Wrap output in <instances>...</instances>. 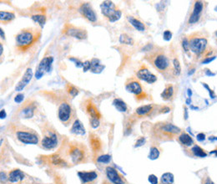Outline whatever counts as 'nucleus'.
<instances>
[{"mask_svg":"<svg viewBox=\"0 0 217 184\" xmlns=\"http://www.w3.org/2000/svg\"><path fill=\"white\" fill-rule=\"evenodd\" d=\"M42 32L35 27L24 28L15 35V50L18 54H27L39 43Z\"/></svg>","mask_w":217,"mask_h":184,"instance_id":"obj_1","label":"nucleus"},{"mask_svg":"<svg viewBox=\"0 0 217 184\" xmlns=\"http://www.w3.org/2000/svg\"><path fill=\"white\" fill-rule=\"evenodd\" d=\"M7 133L17 142L23 145H37L41 140L36 131L18 122L8 123Z\"/></svg>","mask_w":217,"mask_h":184,"instance_id":"obj_2","label":"nucleus"},{"mask_svg":"<svg viewBox=\"0 0 217 184\" xmlns=\"http://www.w3.org/2000/svg\"><path fill=\"white\" fill-rule=\"evenodd\" d=\"M145 59L152 65V66L167 79L174 77L175 72L171 66L169 58L162 50H155L145 56Z\"/></svg>","mask_w":217,"mask_h":184,"instance_id":"obj_3","label":"nucleus"},{"mask_svg":"<svg viewBox=\"0 0 217 184\" xmlns=\"http://www.w3.org/2000/svg\"><path fill=\"white\" fill-rule=\"evenodd\" d=\"M67 157L74 165L87 163L90 160V152L87 147L82 142L70 141L65 145Z\"/></svg>","mask_w":217,"mask_h":184,"instance_id":"obj_4","label":"nucleus"},{"mask_svg":"<svg viewBox=\"0 0 217 184\" xmlns=\"http://www.w3.org/2000/svg\"><path fill=\"white\" fill-rule=\"evenodd\" d=\"M50 100L51 101L58 103V118L59 122L65 126L69 125L73 122V120L75 118V111L72 107L69 100L66 96L62 95L59 98L55 95H50Z\"/></svg>","mask_w":217,"mask_h":184,"instance_id":"obj_5","label":"nucleus"},{"mask_svg":"<svg viewBox=\"0 0 217 184\" xmlns=\"http://www.w3.org/2000/svg\"><path fill=\"white\" fill-rule=\"evenodd\" d=\"M39 127L42 132L40 147L47 151L55 149L59 146V136L54 127L48 121H43Z\"/></svg>","mask_w":217,"mask_h":184,"instance_id":"obj_6","label":"nucleus"},{"mask_svg":"<svg viewBox=\"0 0 217 184\" xmlns=\"http://www.w3.org/2000/svg\"><path fill=\"white\" fill-rule=\"evenodd\" d=\"M152 132L157 140L172 141L181 132V130L170 122H158L153 127Z\"/></svg>","mask_w":217,"mask_h":184,"instance_id":"obj_7","label":"nucleus"},{"mask_svg":"<svg viewBox=\"0 0 217 184\" xmlns=\"http://www.w3.org/2000/svg\"><path fill=\"white\" fill-rule=\"evenodd\" d=\"M41 157V162L44 165H48L51 167L55 168H66V167H71L70 163L67 161V155L65 152V147L64 145V151L60 152L59 150L58 152L52 153L50 155H45V156H40Z\"/></svg>","mask_w":217,"mask_h":184,"instance_id":"obj_8","label":"nucleus"},{"mask_svg":"<svg viewBox=\"0 0 217 184\" xmlns=\"http://www.w3.org/2000/svg\"><path fill=\"white\" fill-rule=\"evenodd\" d=\"M83 110L90 117V124L93 129H96L100 127V120L102 119V114L99 111L98 107L93 101L92 99L88 98L83 102Z\"/></svg>","mask_w":217,"mask_h":184,"instance_id":"obj_9","label":"nucleus"},{"mask_svg":"<svg viewBox=\"0 0 217 184\" xmlns=\"http://www.w3.org/2000/svg\"><path fill=\"white\" fill-rule=\"evenodd\" d=\"M38 110V102L33 98H28L18 109L17 115L22 119H31L37 115Z\"/></svg>","mask_w":217,"mask_h":184,"instance_id":"obj_10","label":"nucleus"},{"mask_svg":"<svg viewBox=\"0 0 217 184\" xmlns=\"http://www.w3.org/2000/svg\"><path fill=\"white\" fill-rule=\"evenodd\" d=\"M125 89L128 92H130L135 95V99L138 101L148 99L147 93L143 90V87L138 79L135 77L129 78L125 81Z\"/></svg>","mask_w":217,"mask_h":184,"instance_id":"obj_11","label":"nucleus"},{"mask_svg":"<svg viewBox=\"0 0 217 184\" xmlns=\"http://www.w3.org/2000/svg\"><path fill=\"white\" fill-rule=\"evenodd\" d=\"M63 35L68 37H73L77 40H86L88 37V33L85 29L77 27L72 24H65L62 30Z\"/></svg>","mask_w":217,"mask_h":184,"instance_id":"obj_12","label":"nucleus"},{"mask_svg":"<svg viewBox=\"0 0 217 184\" xmlns=\"http://www.w3.org/2000/svg\"><path fill=\"white\" fill-rule=\"evenodd\" d=\"M89 142H90L93 159L96 161L98 157H100L103 152V148H104L103 141L100 136L95 132H90L89 134Z\"/></svg>","mask_w":217,"mask_h":184,"instance_id":"obj_13","label":"nucleus"},{"mask_svg":"<svg viewBox=\"0 0 217 184\" xmlns=\"http://www.w3.org/2000/svg\"><path fill=\"white\" fill-rule=\"evenodd\" d=\"M190 50L196 55H200L205 50L207 45V40L202 36L193 35L189 38Z\"/></svg>","mask_w":217,"mask_h":184,"instance_id":"obj_14","label":"nucleus"},{"mask_svg":"<svg viewBox=\"0 0 217 184\" xmlns=\"http://www.w3.org/2000/svg\"><path fill=\"white\" fill-rule=\"evenodd\" d=\"M53 61H54V58L52 56H47V57L43 58L38 65V67L36 68L35 78L40 79L43 75H44L45 72H49L51 70V68H52Z\"/></svg>","mask_w":217,"mask_h":184,"instance_id":"obj_15","label":"nucleus"},{"mask_svg":"<svg viewBox=\"0 0 217 184\" xmlns=\"http://www.w3.org/2000/svg\"><path fill=\"white\" fill-rule=\"evenodd\" d=\"M105 174L108 180L113 184H126V180L116 168L108 166L105 168Z\"/></svg>","mask_w":217,"mask_h":184,"instance_id":"obj_16","label":"nucleus"},{"mask_svg":"<svg viewBox=\"0 0 217 184\" xmlns=\"http://www.w3.org/2000/svg\"><path fill=\"white\" fill-rule=\"evenodd\" d=\"M79 12L89 22L95 23L97 21V14L90 3H83L79 7Z\"/></svg>","mask_w":217,"mask_h":184,"instance_id":"obj_17","label":"nucleus"},{"mask_svg":"<svg viewBox=\"0 0 217 184\" xmlns=\"http://www.w3.org/2000/svg\"><path fill=\"white\" fill-rule=\"evenodd\" d=\"M136 76H137L138 79L144 80L145 82L148 83V84H153L157 80L156 75L150 72V70L148 69V67L145 64L140 65V68L138 69L137 71H136Z\"/></svg>","mask_w":217,"mask_h":184,"instance_id":"obj_18","label":"nucleus"},{"mask_svg":"<svg viewBox=\"0 0 217 184\" xmlns=\"http://www.w3.org/2000/svg\"><path fill=\"white\" fill-rule=\"evenodd\" d=\"M81 184H96L99 178V174L95 170L81 171L77 173Z\"/></svg>","mask_w":217,"mask_h":184,"instance_id":"obj_19","label":"nucleus"},{"mask_svg":"<svg viewBox=\"0 0 217 184\" xmlns=\"http://www.w3.org/2000/svg\"><path fill=\"white\" fill-rule=\"evenodd\" d=\"M100 9H101V13L105 17V19H107L108 21L112 18V16L115 14L118 8H116V5L112 1H104L101 3L100 4Z\"/></svg>","mask_w":217,"mask_h":184,"instance_id":"obj_20","label":"nucleus"},{"mask_svg":"<svg viewBox=\"0 0 217 184\" xmlns=\"http://www.w3.org/2000/svg\"><path fill=\"white\" fill-rule=\"evenodd\" d=\"M28 176L23 172L22 170L18 169V168H14V169L11 170L8 172V183H18V182H21L27 179Z\"/></svg>","mask_w":217,"mask_h":184,"instance_id":"obj_21","label":"nucleus"},{"mask_svg":"<svg viewBox=\"0 0 217 184\" xmlns=\"http://www.w3.org/2000/svg\"><path fill=\"white\" fill-rule=\"evenodd\" d=\"M33 78V70L31 68H28L25 73L23 75V77L21 78V80L18 82L16 87H15V90L16 91H22L24 89L28 83L31 81Z\"/></svg>","mask_w":217,"mask_h":184,"instance_id":"obj_22","label":"nucleus"},{"mask_svg":"<svg viewBox=\"0 0 217 184\" xmlns=\"http://www.w3.org/2000/svg\"><path fill=\"white\" fill-rule=\"evenodd\" d=\"M203 10V3L200 1L195 2L194 5V9L193 12L190 15V19H189V24H195L198 22L200 18V14Z\"/></svg>","mask_w":217,"mask_h":184,"instance_id":"obj_23","label":"nucleus"},{"mask_svg":"<svg viewBox=\"0 0 217 184\" xmlns=\"http://www.w3.org/2000/svg\"><path fill=\"white\" fill-rule=\"evenodd\" d=\"M70 132L74 135H76V136H85L86 132H85V128L84 127V125L80 120H79L78 118L75 119V121L73 122L72 127L70 128Z\"/></svg>","mask_w":217,"mask_h":184,"instance_id":"obj_24","label":"nucleus"},{"mask_svg":"<svg viewBox=\"0 0 217 184\" xmlns=\"http://www.w3.org/2000/svg\"><path fill=\"white\" fill-rule=\"evenodd\" d=\"M155 111V106L152 104L149 105H144L138 107L137 109L135 110V114L138 116H148L151 115L153 111Z\"/></svg>","mask_w":217,"mask_h":184,"instance_id":"obj_25","label":"nucleus"},{"mask_svg":"<svg viewBox=\"0 0 217 184\" xmlns=\"http://www.w3.org/2000/svg\"><path fill=\"white\" fill-rule=\"evenodd\" d=\"M160 96L164 100H172L175 96V89L172 84H168L160 94Z\"/></svg>","mask_w":217,"mask_h":184,"instance_id":"obj_26","label":"nucleus"},{"mask_svg":"<svg viewBox=\"0 0 217 184\" xmlns=\"http://www.w3.org/2000/svg\"><path fill=\"white\" fill-rule=\"evenodd\" d=\"M91 65H90V71L95 74H100L105 69V65H102L100 63V60H98L96 58H94L90 60Z\"/></svg>","mask_w":217,"mask_h":184,"instance_id":"obj_27","label":"nucleus"},{"mask_svg":"<svg viewBox=\"0 0 217 184\" xmlns=\"http://www.w3.org/2000/svg\"><path fill=\"white\" fill-rule=\"evenodd\" d=\"M178 141L180 142L181 145H183L184 147H190L194 144V140L190 135L187 134L186 132H182L180 133V135L178 137Z\"/></svg>","mask_w":217,"mask_h":184,"instance_id":"obj_28","label":"nucleus"},{"mask_svg":"<svg viewBox=\"0 0 217 184\" xmlns=\"http://www.w3.org/2000/svg\"><path fill=\"white\" fill-rule=\"evenodd\" d=\"M14 19L15 14L13 12H8V11H1L0 12V21L4 24L12 22Z\"/></svg>","mask_w":217,"mask_h":184,"instance_id":"obj_29","label":"nucleus"},{"mask_svg":"<svg viewBox=\"0 0 217 184\" xmlns=\"http://www.w3.org/2000/svg\"><path fill=\"white\" fill-rule=\"evenodd\" d=\"M31 19H32V20L34 22L39 25L41 29L44 28V26L45 24V22H46V15H45L44 13H39V14H33L32 16H31Z\"/></svg>","mask_w":217,"mask_h":184,"instance_id":"obj_30","label":"nucleus"},{"mask_svg":"<svg viewBox=\"0 0 217 184\" xmlns=\"http://www.w3.org/2000/svg\"><path fill=\"white\" fill-rule=\"evenodd\" d=\"M113 106L115 107V109L120 112H126L128 111V106L123 100L120 98H115L113 100Z\"/></svg>","mask_w":217,"mask_h":184,"instance_id":"obj_31","label":"nucleus"},{"mask_svg":"<svg viewBox=\"0 0 217 184\" xmlns=\"http://www.w3.org/2000/svg\"><path fill=\"white\" fill-rule=\"evenodd\" d=\"M128 20L130 21V23L132 24V26L135 27V30H137L138 31H145V25L140 20L138 19H135L133 16H129L128 17Z\"/></svg>","mask_w":217,"mask_h":184,"instance_id":"obj_32","label":"nucleus"},{"mask_svg":"<svg viewBox=\"0 0 217 184\" xmlns=\"http://www.w3.org/2000/svg\"><path fill=\"white\" fill-rule=\"evenodd\" d=\"M65 90H66V92H67L68 95L71 98H75L76 95H79L80 93V90L78 89L76 86L71 84V83H68L66 86H65Z\"/></svg>","mask_w":217,"mask_h":184,"instance_id":"obj_33","label":"nucleus"},{"mask_svg":"<svg viewBox=\"0 0 217 184\" xmlns=\"http://www.w3.org/2000/svg\"><path fill=\"white\" fill-rule=\"evenodd\" d=\"M174 183V175L170 172H165L160 177V184Z\"/></svg>","mask_w":217,"mask_h":184,"instance_id":"obj_34","label":"nucleus"},{"mask_svg":"<svg viewBox=\"0 0 217 184\" xmlns=\"http://www.w3.org/2000/svg\"><path fill=\"white\" fill-rule=\"evenodd\" d=\"M191 152L194 154V156L198 157H205L207 156L206 152L199 146H194L191 148Z\"/></svg>","mask_w":217,"mask_h":184,"instance_id":"obj_35","label":"nucleus"},{"mask_svg":"<svg viewBox=\"0 0 217 184\" xmlns=\"http://www.w3.org/2000/svg\"><path fill=\"white\" fill-rule=\"evenodd\" d=\"M120 42L122 45H134V40L132 38L129 36L127 34H122L120 36Z\"/></svg>","mask_w":217,"mask_h":184,"instance_id":"obj_36","label":"nucleus"},{"mask_svg":"<svg viewBox=\"0 0 217 184\" xmlns=\"http://www.w3.org/2000/svg\"><path fill=\"white\" fill-rule=\"evenodd\" d=\"M160 149L156 146H152L150 149V154H149V158L151 160H155L159 158L160 157Z\"/></svg>","mask_w":217,"mask_h":184,"instance_id":"obj_37","label":"nucleus"},{"mask_svg":"<svg viewBox=\"0 0 217 184\" xmlns=\"http://www.w3.org/2000/svg\"><path fill=\"white\" fill-rule=\"evenodd\" d=\"M173 69H174V72H175V75H179L180 74V70H181V67H180V61L178 60V58H174L173 59Z\"/></svg>","mask_w":217,"mask_h":184,"instance_id":"obj_38","label":"nucleus"},{"mask_svg":"<svg viewBox=\"0 0 217 184\" xmlns=\"http://www.w3.org/2000/svg\"><path fill=\"white\" fill-rule=\"evenodd\" d=\"M110 156L108 154H104L100 155V157H98V158L96 159L95 162H100V163H104V164H106V163H109L110 162Z\"/></svg>","mask_w":217,"mask_h":184,"instance_id":"obj_39","label":"nucleus"},{"mask_svg":"<svg viewBox=\"0 0 217 184\" xmlns=\"http://www.w3.org/2000/svg\"><path fill=\"white\" fill-rule=\"evenodd\" d=\"M181 44H182V47L183 49H184V50L186 51V52H188V51L190 50V44H189V40H188V39L184 38V39L182 40Z\"/></svg>","mask_w":217,"mask_h":184,"instance_id":"obj_40","label":"nucleus"},{"mask_svg":"<svg viewBox=\"0 0 217 184\" xmlns=\"http://www.w3.org/2000/svg\"><path fill=\"white\" fill-rule=\"evenodd\" d=\"M163 37H164V40H166V41H169L172 38V33L170 32V30H165L164 34H163Z\"/></svg>","mask_w":217,"mask_h":184,"instance_id":"obj_41","label":"nucleus"},{"mask_svg":"<svg viewBox=\"0 0 217 184\" xmlns=\"http://www.w3.org/2000/svg\"><path fill=\"white\" fill-rule=\"evenodd\" d=\"M148 179H149V182H150V184H158V178L155 175L150 174Z\"/></svg>","mask_w":217,"mask_h":184,"instance_id":"obj_42","label":"nucleus"},{"mask_svg":"<svg viewBox=\"0 0 217 184\" xmlns=\"http://www.w3.org/2000/svg\"><path fill=\"white\" fill-rule=\"evenodd\" d=\"M70 60H71V61H74V62H75V65H76V67H78V68L83 67L84 63H83L82 61H80V60H78V59H76V58H70Z\"/></svg>","mask_w":217,"mask_h":184,"instance_id":"obj_43","label":"nucleus"},{"mask_svg":"<svg viewBox=\"0 0 217 184\" xmlns=\"http://www.w3.org/2000/svg\"><path fill=\"white\" fill-rule=\"evenodd\" d=\"M90 65H91L90 60H86L85 62H84V65H83V71H84V72H86L88 70H90Z\"/></svg>","mask_w":217,"mask_h":184,"instance_id":"obj_44","label":"nucleus"},{"mask_svg":"<svg viewBox=\"0 0 217 184\" xmlns=\"http://www.w3.org/2000/svg\"><path fill=\"white\" fill-rule=\"evenodd\" d=\"M145 137H140V138H139V139H138L137 141H136V142H135V147H141V146H143V145L145 144Z\"/></svg>","mask_w":217,"mask_h":184,"instance_id":"obj_45","label":"nucleus"},{"mask_svg":"<svg viewBox=\"0 0 217 184\" xmlns=\"http://www.w3.org/2000/svg\"><path fill=\"white\" fill-rule=\"evenodd\" d=\"M23 98H24V95L23 94H18L14 98V101L17 102V103H21V102L23 100Z\"/></svg>","mask_w":217,"mask_h":184,"instance_id":"obj_46","label":"nucleus"},{"mask_svg":"<svg viewBox=\"0 0 217 184\" xmlns=\"http://www.w3.org/2000/svg\"><path fill=\"white\" fill-rule=\"evenodd\" d=\"M197 140L198 141H200V142H202V141H204L205 138V136L204 133H199V134L197 135Z\"/></svg>","mask_w":217,"mask_h":184,"instance_id":"obj_47","label":"nucleus"},{"mask_svg":"<svg viewBox=\"0 0 217 184\" xmlns=\"http://www.w3.org/2000/svg\"><path fill=\"white\" fill-rule=\"evenodd\" d=\"M5 117H6L5 110H1V111H0V118H1V119H4Z\"/></svg>","mask_w":217,"mask_h":184,"instance_id":"obj_48","label":"nucleus"},{"mask_svg":"<svg viewBox=\"0 0 217 184\" xmlns=\"http://www.w3.org/2000/svg\"><path fill=\"white\" fill-rule=\"evenodd\" d=\"M215 57H212V58H207L206 60H205L203 61V64H206V63L210 62V61H212L213 60H215Z\"/></svg>","mask_w":217,"mask_h":184,"instance_id":"obj_49","label":"nucleus"},{"mask_svg":"<svg viewBox=\"0 0 217 184\" xmlns=\"http://www.w3.org/2000/svg\"><path fill=\"white\" fill-rule=\"evenodd\" d=\"M0 33H1V39H3V40H4L5 35H4V32H3V29H0Z\"/></svg>","mask_w":217,"mask_h":184,"instance_id":"obj_50","label":"nucleus"},{"mask_svg":"<svg viewBox=\"0 0 217 184\" xmlns=\"http://www.w3.org/2000/svg\"><path fill=\"white\" fill-rule=\"evenodd\" d=\"M101 184H113V183H111L110 181H107V180H104V181L101 182Z\"/></svg>","mask_w":217,"mask_h":184,"instance_id":"obj_51","label":"nucleus"},{"mask_svg":"<svg viewBox=\"0 0 217 184\" xmlns=\"http://www.w3.org/2000/svg\"><path fill=\"white\" fill-rule=\"evenodd\" d=\"M0 50H1V51H0V54H1V55H2V54H3V45L2 44L0 45Z\"/></svg>","mask_w":217,"mask_h":184,"instance_id":"obj_52","label":"nucleus"},{"mask_svg":"<svg viewBox=\"0 0 217 184\" xmlns=\"http://www.w3.org/2000/svg\"><path fill=\"white\" fill-rule=\"evenodd\" d=\"M215 152V155H216V157H217V150H215V152Z\"/></svg>","mask_w":217,"mask_h":184,"instance_id":"obj_53","label":"nucleus"}]
</instances>
